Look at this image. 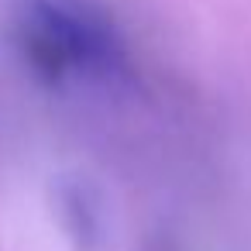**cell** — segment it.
<instances>
[{
  "instance_id": "6da1fadb",
  "label": "cell",
  "mask_w": 251,
  "mask_h": 251,
  "mask_svg": "<svg viewBox=\"0 0 251 251\" xmlns=\"http://www.w3.org/2000/svg\"><path fill=\"white\" fill-rule=\"evenodd\" d=\"M21 31L31 59L55 76L66 69L114 73L124 62L114 25L86 0H28Z\"/></svg>"
}]
</instances>
